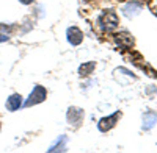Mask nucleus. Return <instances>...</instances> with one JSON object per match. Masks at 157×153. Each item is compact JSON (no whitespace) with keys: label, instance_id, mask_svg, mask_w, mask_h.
<instances>
[{"label":"nucleus","instance_id":"nucleus-9","mask_svg":"<svg viewBox=\"0 0 157 153\" xmlns=\"http://www.w3.org/2000/svg\"><path fill=\"white\" fill-rule=\"evenodd\" d=\"M94 67H96V62L94 61L83 62V64L78 67V75H80V76H86V75H90L91 72L94 70Z\"/></svg>","mask_w":157,"mask_h":153},{"label":"nucleus","instance_id":"nucleus-5","mask_svg":"<svg viewBox=\"0 0 157 153\" xmlns=\"http://www.w3.org/2000/svg\"><path fill=\"white\" fill-rule=\"evenodd\" d=\"M66 34H68V41L72 45H78V44L83 41V33H82L80 28H77V27H69L68 31H66Z\"/></svg>","mask_w":157,"mask_h":153},{"label":"nucleus","instance_id":"nucleus-10","mask_svg":"<svg viewBox=\"0 0 157 153\" xmlns=\"http://www.w3.org/2000/svg\"><path fill=\"white\" fill-rule=\"evenodd\" d=\"M64 145H66V136H60L58 142H55L49 148V151H55V150H64Z\"/></svg>","mask_w":157,"mask_h":153},{"label":"nucleus","instance_id":"nucleus-11","mask_svg":"<svg viewBox=\"0 0 157 153\" xmlns=\"http://www.w3.org/2000/svg\"><path fill=\"white\" fill-rule=\"evenodd\" d=\"M8 39H10V36H6L5 33H0V42H5Z\"/></svg>","mask_w":157,"mask_h":153},{"label":"nucleus","instance_id":"nucleus-3","mask_svg":"<svg viewBox=\"0 0 157 153\" xmlns=\"http://www.w3.org/2000/svg\"><path fill=\"white\" fill-rule=\"evenodd\" d=\"M83 116H85V114H83V109L72 106V108L68 109L66 119H68V123H71L74 128H78V126L82 125V122H83Z\"/></svg>","mask_w":157,"mask_h":153},{"label":"nucleus","instance_id":"nucleus-7","mask_svg":"<svg viewBox=\"0 0 157 153\" xmlns=\"http://www.w3.org/2000/svg\"><path fill=\"white\" fill-rule=\"evenodd\" d=\"M115 41L120 44L121 47H132L134 45V37L130 36L129 33H120V34H115Z\"/></svg>","mask_w":157,"mask_h":153},{"label":"nucleus","instance_id":"nucleus-8","mask_svg":"<svg viewBox=\"0 0 157 153\" xmlns=\"http://www.w3.org/2000/svg\"><path fill=\"white\" fill-rule=\"evenodd\" d=\"M155 123H157V114L146 112L145 117H143V128H145V130H151Z\"/></svg>","mask_w":157,"mask_h":153},{"label":"nucleus","instance_id":"nucleus-2","mask_svg":"<svg viewBox=\"0 0 157 153\" xmlns=\"http://www.w3.org/2000/svg\"><path fill=\"white\" fill-rule=\"evenodd\" d=\"M46 95H47V91H46V89H44L43 86L36 84V86L33 87V91H32L30 97H29L27 100H25L24 106H33V105L41 103V101H44V100H46Z\"/></svg>","mask_w":157,"mask_h":153},{"label":"nucleus","instance_id":"nucleus-14","mask_svg":"<svg viewBox=\"0 0 157 153\" xmlns=\"http://www.w3.org/2000/svg\"><path fill=\"white\" fill-rule=\"evenodd\" d=\"M0 128H2V123H0Z\"/></svg>","mask_w":157,"mask_h":153},{"label":"nucleus","instance_id":"nucleus-1","mask_svg":"<svg viewBox=\"0 0 157 153\" xmlns=\"http://www.w3.org/2000/svg\"><path fill=\"white\" fill-rule=\"evenodd\" d=\"M99 23H101V28L105 30V31L115 30L118 27V16H116V12L112 11V9L104 11L102 14L99 16Z\"/></svg>","mask_w":157,"mask_h":153},{"label":"nucleus","instance_id":"nucleus-4","mask_svg":"<svg viewBox=\"0 0 157 153\" xmlns=\"http://www.w3.org/2000/svg\"><path fill=\"white\" fill-rule=\"evenodd\" d=\"M121 117V111H116L115 114H112V116H109V117H104V119H101L99 120V130L102 131V133H105V131H109V130H112L113 126L116 125V122H118V119Z\"/></svg>","mask_w":157,"mask_h":153},{"label":"nucleus","instance_id":"nucleus-13","mask_svg":"<svg viewBox=\"0 0 157 153\" xmlns=\"http://www.w3.org/2000/svg\"><path fill=\"white\" fill-rule=\"evenodd\" d=\"M19 2H21V3H24V5H30V3L33 2V0H19Z\"/></svg>","mask_w":157,"mask_h":153},{"label":"nucleus","instance_id":"nucleus-15","mask_svg":"<svg viewBox=\"0 0 157 153\" xmlns=\"http://www.w3.org/2000/svg\"><path fill=\"white\" fill-rule=\"evenodd\" d=\"M155 14H157V11H155Z\"/></svg>","mask_w":157,"mask_h":153},{"label":"nucleus","instance_id":"nucleus-6","mask_svg":"<svg viewBox=\"0 0 157 153\" xmlns=\"http://www.w3.org/2000/svg\"><path fill=\"white\" fill-rule=\"evenodd\" d=\"M6 109L8 111H17L22 106V95L21 94H13L10 95V98L6 100Z\"/></svg>","mask_w":157,"mask_h":153},{"label":"nucleus","instance_id":"nucleus-12","mask_svg":"<svg viewBox=\"0 0 157 153\" xmlns=\"http://www.w3.org/2000/svg\"><path fill=\"white\" fill-rule=\"evenodd\" d=\"M8 30H10V27H6V25H0V31H5L6 33Z\"/></svg>","mask_w":157,"mask_h":153}]
</instances>
